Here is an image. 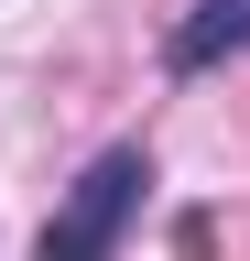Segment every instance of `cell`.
<instances>
[{
  "instance_id": "cell-1",
  "label": "cell",
  "mask_w": 250,
  "mask_h": 261,
  "mask_svg": "<svg viewBox=\"0 0 250 261\" xmlns=\"http://www.w3.org/2000/svg\"><path fill=\"white\" fill-rule=\"evenodd\" d=\"M142 185H152V152H142V142H109V152L66 185V207L44 218L33 261H120V228H131Z\"/></svg>"
},
{
  "instance_id": "cell-2",
  "label": "cell",
  "mask_w": 250,
  "mask_h": 261,
  "mask_svg": "<svg viewBox=\"0 0 250 261\" xmlns=\"http://www.w3.org/2000/svg\"><path fill=\"white\" fill-rule=\"evenodd\" d=\"M229 55H250V0H196V11L174 22V44H163L174 76H207V65H229Z\"/></svg>"
}]
</instances>
